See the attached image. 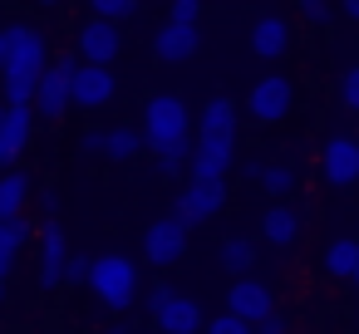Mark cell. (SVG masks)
Here are the masks:
<instances>
[{
  "instance_id": "28",
  "label": "cell",
  "mask_w": 359,
  "mask_h": 334,
  "mask_svg": "<svg viewBox=\"0 0 359 334\" xmlns=\"http://www.w3.org/2000/svg\"><path fill=\"white\" fill-rule=\"evenodd\" d=\"M89 275H94V256L74 251V256H69V265H65V285H89Z\"/></svg>"
},
{
  "instance_id": "24",
  "label": "cell",
  "mask_w": 359,
  "mask_h": 334,
  "mask_svg": "<svg viewBox=\"0 0 359 334\" xmlns=\"http://www.w3.org/2000/svg\"><path fill=\"white\" fill-rule=\"evenodd\" d=\"M217 265L226 270V275H251V265H256V241L251 236H226L222 246H217Z\"/></svg>"
},
{
  "instance_id": "22",
  "label": "cell",
  "mask_w": 359,
  "mask_h": 334,
  "mask_svg": "<svg viewBox=\"0 0 359 334\" xmlns=\"http://www.w3.org/2000/svg\"><path fill=\"white\" fill-rule=\"evenodd\" d=\"M246 172L261 182V192H266L271 202H285V197L295 192V167H290V162H251Z\"/></svg>"
},
{
  "instance_id": "41",
  "label": "cell",
  "mask_w": 359,
  "mask_h": 334,
  "mask_svg": "<svg viewBox=\"0 0 359 334\" xmlns=\"http://www.w3.org/2000/svg\"><path fill=\"white\" fill-rule=\"evenodd\" d=\"M0 128H6V104H0Z\"/></svg>"
},
{
  "instance_id": "23",
  "label": "cell",
  "mask_w": 359,
  "mask_h": 334,
  "mask_svg": "<svg viewBox=\"0 0 359 334\" xmlns=\"http://www.w3.org/2000/svg\"><path fill=\"white\" fill-rule=\"evenodd\" d=\"M143 148H148V143H143V133H138L133 123H114V128H104V158H109V162H133Z\"/></svg>"
},
{
  "instance_id": "36",
  "label": "cell",
  "mask_w": 359,
  "mask_h": 334,
  "mask_svg": "<svg viewBox=\"0 0 359 334\" xmlns=\"http://www.w3.org/2000/svg\"><path fill=\"white\" fill-rule=\"evenodd\" d=\"M84 153L89 158H104V128H89L84 133Z\"/></svg>"
},
{
  "instance_id": "26",
  "label": "cell",
  "mask_w": 359,
  "mask_h": 334,
  "mask_svg": "<svg viewBox=\"0 0 359 334\" xmlns=\"http://www.w3.org/2000/svg\"><path fill=\"white\" fill-rule=\"evenodd\" d=\"M89 11L99 20H109V25H123V20L138 15V0H89Z\"/></svg>"
},
{
  "instance_id": "20",
  "label": "cell",
  "mask_w": 359,
  "mask_h": 334,
  "mask_svg": "<svg viewBox=\"0 0 359 334\" xmlns=\"http://www.w3.org/2000/svg\"><path fill=\"white\" fill-rule=\"evenodd\" d=\"M30 207V172L25 167H6L0 172V221H20Z\"/></svg>"
},
{
  "instance_id": "21",
  "label": "cell",
  "mask_w": 359,
  "mask_h": 334,
  "mask_svg": "<svg viewBox=\"0 0 359 334\" xmlns=\"http://www.w3.org/2000/svg\"><path fill=\"white\" fill-rule=\"evenodd\" d=\"M30 236H35L30 216H20V221H0V280H11V270H15L20 251L30 246Z\"/></svg>"
},
{
  "instance_id": "14",
  "label": "cell",
  "mask_w": 359,
  "mask_h": 334,
  "mask_svg": "<svg viewBox=\"0 0 359 334\" xmlns=\"http://www.w3.org/2000/svg\"><path fill=\"white\" fill-rule=\"evenodd\" d=\"M202 50V30L197 25H163L158 35H153V55L163 60V64H187L192 55Z\"/></svg>"
},
{
  "instance_id": "8",
  "label": "cell",
  "mask_w": 359,
  "mask_h": 334,
  "mask_svg": "<svg viewBox=\"0 0 359 334\" xmlns=\"http://www.w3.org/2000/svg\"><path fill=\"white\" fill-rule=\"evenodd\" d=\"M187 256V226L177 221V216H163V221H153L148 231H143V260L153 265V270H168V265H177Z\"/></svg>"
},
{
  "instance_id": "16",
  "label": "cell",
  "mask_w": 359,
  "mask_h": 334,
  "mask_svg": "<svg viewBox=\"0 0 359 334\" xmlns=\"http://www.w3.org/2000/svg\"><path fill=\"white\" fill-rule=\"evenodd\" d=\"M236 123H241V104L231 94H217L197 113V138H236Z\"/></svg>"
},
{
  "instance_id": "37",
  "label": "cell",
  "mask_w": 359,
  "mask_h": 334,
  "mask_svg": "<svg viewBox=\"0 0 359 334\" xmlns=\"http://www.w3.org/2000/svg\"><path fill=\"white\" fill-rule=\"evenodd\" d=\"M104 334H138V329H133V324L118 314V319H109V324H104Z\"/></svg>"
},
{
  "instance_id": "45",
  "label": "cell",
  "mask_w": 359,
  "mask_h": 334,
  "mask_svg": "<svg viewBox=\"0 0 359 334\" xmlns=\"http://www.w3.org/2000/svg\"><path fill=\"white\" fill-rule=\"evenodd\" d=\"M168 6H172V0H168Z\"/></svg>"
},
{
  "instance_id": "3",
  "label": "cell",
  "mask_w": 359,
  "mask_h": 334,
  "mask_svg": "<svg viewBox=\"0 0 359 334\" xmlns=\"http://www.w3.org/2000/svg\"><path fill=\"white\" fill-rule=\"evenodd\" d=\"M138 133H143V143H148L153 158H158V153H168V148L192 143V113H187V104H182L177 94H153V99L143 104Z\"/></svg>"
},
{
  "instance_id": "10",
  "label": "cell",
  "mask_w": 359,
  "mask_h": 334,
  "mask_svg": "<svg viewBox=\"0 0 359 334\" xmlns=\"http://www.w3.org/2000/svg\"><path fill=\"white\" fill-rule=\"evenodd\" d=\"M320 172H325L330 187H354V182H359V138L334 133V138L320 148Z\"/></svg>"
},
{
  "instance_id": "30",
  "label": "cell",
  "mask_w": 359,
  "mask_h": 334,
  "mask_svg": "<svg viewBox=\"0 0 359 334\" xmlns=\"http://www.w3.org/2000/svg\"><path fill=\"white\" fill-rule=\"evenodd\" d=\"M202 334H256V329H251L246 319H236V314H226V309H222V314H212V319H207V329H202Z\"/></svg>"
},
{
  "instance_id": "42",
  "label": "cell",
  "mask_w": 359,
  "mask_h": 334,
  "mask_svg": "<svg viewBox=\"0 0 359 334\" xmlns=\"http://www.w3.org/2000/svg\"><path fill=\"white\" fill-rule=\"evenodd\" d=\"M0 300H6V280H0Z\"/></svg>"
},
{
  "instance_id": "38",
  "label": "cell",
  "mask_w": 359,
  "mask_h": 334,
  "mask_svg": "<svg viewBox=\"0 0 359 334\" xmlns=\"http://www.w3.org/2000/svg\"><path fill=\"white\" fill-rule=\"evenodd\" d=\"M6 55H11V30H0V69H6Z\"/></svg>"
},
{
  "instance_id": "1",
  "label": "cell",
  "mask_w": 359,
  "mask_h": 334,
  "mask_svg": "<svg viewBox=\"0 0 359 334\" xmlns=\"http://www.w3.org/2000/svg\"><path fill=\"white\" fill-rule=\"evenodd\" d=\"M11 30V55L0 69V104H30L35 109V89L45 79V69L55 64L50 40L40 25H6Z\"/></svg>"
},
{
  "instance_id": "29",
  "label": "cell",
  "mask_w": 359,
  "mask_h": 334,
  "mask_svg": "<svg viewBox=\"0 0 359 334\" xmlns=\"http://www.w3.org/2000/svg\"><path fill=\"white\" fill-rule=\"evenodd\" d=\"M334 94H339V104H344L349 113H359V64L339 74V89H334Z\"/></svg>"
},
{
  "instance_id": "31",
  "label": "cell",
  "mask_w": 359,
  "mask_h": 334,
  "mask_svg": "<svg viewBox=\"0 0 359 334\" xmlns=\"http://www.w3.org/2000/svg\"><path fill=\"white\" fill-rule=\"evenodd\" d=\"M168 20H172V25H197V20H202V0H172V6H168Z\"/></svg>"
},
{
  "instance_id": "33",
  "label": "cell",
  "mask_w": 359,
  "mask_h": 334,
  "mask_svg": "<svg viewBox=\"0 0 359 334\" xmlns=\"http://www.w3.org/2000/svg\"><path fill=\"white\" fill-rule=\"evenodd\" d=\"M251 329H256V334H285L290 324H285V314H280V309H271V314H266V319H256Z\"/></svg>"
},
{
  "instance_id": "25",
  "label": "cell",
  "mask_w": 359,
  "mask_h": 334,
  "mask_svg": "<svg viewBox=\"0 0 359 334\" xmlns=\"http://www.w3.org/2000/svg\"><path fill=\"white\" fill-rule=\"evenodd\" d=\"M325 270L334 280H354V270H359V241L354 236H334L325 246Z\"/></svg>"
},
{
  "instance_id": "39",
  "label": "cell",
  "mask_w": 359,
  "mask_h": 334,
  "mask_svg": "<svg viewBox=\"0 0 359 334\" xmlns=\"http://www.w3.org/2000/svg\"><path fill=\"white\" fill-rule=\"evenodd\" d=\"M339 11H344L349 20H359V0H339Z\"/></svg>"
},
{
  "instance_id": "18",
  "label": "cell",
  "mask_w": 359,
  "mask_h": 334,
  "mask_svg": "<svg viewBox=\"0 0 359 334\" xmlns=\"http://www.w3.org/2000/svg\"><path fill=\"white\" fill-rule=\"evenodd\" d=\"M261 241L276 246V251L295 246V241H300V211H295L290 202H271V207L261 211Z\"/></svg>"
},
{
  "instance_id": "27",
  "label": "cell",
  "mask_w": 359,
  "mask_h": 334,
  "mask_svg": "<svg viewBox=\"0 0 359 334\" xmlns=\"http://www.w3.org/2000/svg\"><path fill=\"white\" fill-rule=\"evenodd\" d=\"M187 167H192V143L158 153V172H163V177H177V172H187Z\"/></svg>"
},
{
  "instance_id": "13",
  "label": "cell",
  "mask_w": 359,
  "mask_h": 334,
  "mask_svg": "<svg viewBox=\"0 0 359 334\" xmlns=\"http://www.w3.org/2000/svg\"><path fill=\"white\" fill-rule=\"evenodd\" d=\"M114 94H118V79H114V69H99V64H79L74 69V109H104V104H114Z\"/></svg>"
},
{
  "instance_id": "32",
  "label": "cell",
  "mask_w": 359,
  "mask_h": 334,
  "mask_svg": "<svg viewBox=\"0 0 359 334\" xmlns=\"http://www.w3.org/2000/svg\"><path fill=\"white\" fill-rule=\"evenodd\" d=\"M172 295H177L172 285H153V290H148V300H143V309H148V319H158V314H163V305H168Z\"/></svg>"
},
{
  "instance_id": "44",
  "label": "cell",
  "mask_w": 359,
  "mask_h": 334,
  "mask_svg": "<svg viewBox=\"0 0 359 334\" xmlns=\"http://www.w3.org/2000/svg\"><path fill=\"white\" fill-rule=\"evenodd\" d=\"M354 285H359V270H354Z\"/></svg>"
},
{
  "instance_id": "35",
  "label": "cell",
  "mask_w": 359,
  "mask_h": 334,
  "mask_svg": "<svg viewBox=\"0 0 359 334\" xmlns=\"http://www.w3.org/2000/svg\"><path fill=\"white\" fill-rule=\"evenodd\" d=\"M40 211H45V221H55V211H60V192L55 187H40Z\"/></svg>"
},
{
  "instance_id": "4",
  "label": "cell",
  "mask_w": 359,
  "mask_h": 334,
  "mask_svg": "<svg viewBox=\"0 0 359 334\" xmlns=\"http://www.w3.org/2000/svg\"><path fill=\"white\" fill-rule=\"evenodd\" d=\"M74 55H55V64L45 69L40 89H35V118L40 123H60L74 109Z\"/></svg>"
},
{
  "instance_id": "43",
  "label": "cell",
  "mask_w": 359,
  "mask_h": 334,
  "mask_svg": "<svg viewBox=\"0 0 359 334\" xmlns=\"http://www.w3.org/2000/svg\"><path fill=\"white\" fill-rule=\"evenodd\" d=\"M138 334H158V329H138Z\"/></svg>"
},
{
  "instance_id": "5",
  "label": "cell",
  "mask_w": 359,
  "mask_h": 334,
  "mask_svg": "<svg viewBox=\"0 0 359 334\" xmlns=\"http://www.w3.org/2000/svg\"><path fill=\"white\" fill-rule=\"evenodd\" d=\"M226 207V182H202V177H187V187L177 192V221L187 226V231H197V226H207L217 211Z\"/></svg>"
},
{
  "instance_id": "11",
  "label": "cell",
  "mask_w": 359,
  "mask_h": 334,
  "mask_svg": "<svg viewBox=\"0 0 359 334\" xmlns=\"http://www.w3.org/2000/svg\"><path fill=\"white\" fill-rule=\"evenodd\" d=\"M231 162H236V138H197L192 143V177L226 182Z\"/></svg>"
},
{
  "instance_id": "19",
  "label": "cell",
  "mask_w": 359,
  "mask_h": 334,
  "mask_svg": "<svg viewBox=\"0 0 359 334\" xmlns=\"http://www.w3.org/2000/svg\"><path fill=\"white\" fill-rule=\"evenodd\" d=\"M30 133H35V109H30V104H6V128H0V143H6V153H11V167H15V158L30 148Z\"/></svg>"
},
{
  "instance_id": "46",
  "label": "cell",
  "mask_w": 359,
  "mask_h": 334,
  "mask_svg": "<svg viewBox=\"0 0 359 334\" xmlns=\"http://www.w3.org/2000/svg\"><path fill=\"white\" fill-rule=\"evenodd\" d=\"M84 6H89V0H84Z\"/></svg>"
},
{
  "instance_id": "34",
  "label": "cell",
  "mask_w": 359,
  "mask_h": 334,
  "mask_svg": "<svg viewBox=\"0 0 359 334\" xmlns=\"http://www.w3.org/2000/svg\"><path fill=\"white\" fill-rule=\"evenodd\" d=\"M300 15H305L310 25H325V20H330V6H325V0H300Z\"/></svg>"
},
{
  "instance_id": "17",
  "label": "cell",
  "mask_w": 359,
  "mask_h": 334,
  "mask_svg": "<svg viewBox=\"0 0 359 334\" xmlns=\"http://www.w3.org/2000/svg\"><path fill=\"white\" fill-rule=\"evenodd\" d=\"M285 50H290V25L280 15H256V25H251V55L266 60V64H276V60H285Z\"/></svg>"
},
{
  "instance_id": "2",
  "label": "cell",
  "mask_w": 359,
  "mask_h": 334,
  "mask_svg": "<svg viewBox=\"0 0 359 334\" xmlns=\"http://www.w3.org/2000/svg\"><path fill=\"white\" fill-rule=\"evenodd\" d=\"M89 290H94V300H99L114 319H118V314H128V309L138 305V260H128V256H118V251L94 256Z\"/></svg>"
},
{
  "instance_id": "6",
  "label": "cell",
  "mask_w": 359,
  "mask_h": 334,
  "mask_svg": "<svg viewBox=\"0 0 359 334\" xmlns=\"http://www.w3.org/2000/svg\"><path fill=\"white\" fill-rule=\"evenodd\" d=\"M74 50H79V64H99V69H114V60L123 55V30L89 15L74 35Z\"/></svg>"
},
{
  "instance_id": "7",
  "label": "cell",
  "mask_w": 359,
  "mask_h": 334,
  "mask_svg": "<svg viewBox=\"0 0 359 334\" xmlns=\"http://www.w3.org/2000/svg\"><path fill=\"white\" fill-rule=\"evenodd\" d=\"M290 104H295V84L285 74H261L251 84V94H246V113L256 123H280L290 113Z\"/></svg>"
},
{
  "instance_id": "15",
  "label": "cell",
  "mask_w": 359,
  "mask_h": 334,
  "mask_svg": "<svg viewBox=\"0 0 359 334\" xmlns=\"http://www.w3.org/2000/svg\"><path fill=\"white\" fill-rule=\"evenodd\" d=\"M153 329L158 334H202L207 329V314H202V305L192 300V295H172L168 305H163V314L153 319Z\"/></svg>"
},
{
  "instance_id": "40",
  "label": "cell",
  "mask_w": 359,
  "mask_h": 334,
  "mask_svg": "<svg viewBox=\"0 0 359 334\" xmlns=\"http://www.w3.org/2000/svg\"><path fill=\"white\" fill-rule=\"evenodd\" d=\"M40 6H45V11H55V6H65V0H40Z\"/></svg>"
},
{
  "instance_id": "9",
  "label": "cell",
  "mask_w": 359,
  "mask_h": 334,
  "mask_svg": "<svg viewBox=\"0 0 359 334\" xmlns=\"http://www.w3.org/2000/svg\"><path fill=\"white\" fill-rule=\"evenodd\" d=\"M69 256H74V251H69L65 226H60V221H45V226H40V275H35V285H40V290H60Z\"/></svg>"
},
{
  "instance_id": "12",
  "label": "cell",
  "mask_w": 359,
  "mask_h": 334,
  "mask_svg": "<svg viewBox=\"0 0 359 334\" xmlns=\"http://www.w3.org/2000/svg\"><path fill=\"white\" fill-rule=\"evenodd\" d=\"M271 309H276V305H271V285H266V280H256V275L231 280V290H226V314L256 324V319H266Z\"/></svg>"
}]
</instances>
